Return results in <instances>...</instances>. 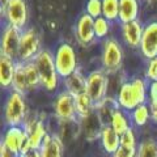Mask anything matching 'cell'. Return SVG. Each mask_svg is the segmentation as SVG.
Masks as SVG:
<instances>
[{
  "label": "cell",
  "instance_id": "ba28073f",
  "mask_svg": "<svg viewBox=\"0 0 157 157\" xmlns=\"http://www.w3.org/2000/svg\"><path fill=\"white\" fill-rule=\"evenodd\" d=\"M2 17L6 20V25H11L18 30H25L29 21L26 0H9Z\"/></svg>",
  "mask_w": 157,
  "mask_h": 157
},
{
  "label": "cell",
  "instance_id": "2e32d148",
  "mask_svg": "<svg viewBox=\"0 0 157 157\" xmlns=\"http://www.w3.org/2000/svg\"><path fill=\"white\" fill-rule=\"evenodd\" d=\"M144 25L139 20L127 24H121V36L123 42L131 48H139L143 36Z\"/></svg>",
  "mask_w": 157,
  "mask_h": 157
},
{
  "label": "cell",
  "instance_id": "5b68a950",
  "mask_svg": "<svg viewBox=\"0 0 157 157\" xmlns=\"http://www.w3.org/2000/svg\"><path fill=\"white\" fill-rule=\"evenodd\" d=\"M46 114L38 111H29L22 127L28 134V139L30 147L34 149H39L43 144L46 135L48 134L46 127Z\"/></svg>",
  "mask_w": 157,
  "mask_h": 157
},
{
  "label": "cell",
  "instance_id": "1f68e13d",
  "mask_svg": "<svg viewBox=\"0 0 157 157\" xmlns=\"http://www.w3.org/2000/svg\"><path fill=\"white\" fill-rule=\"evenodd\" d=\"M121 145L128 147V148H137L139 140H137L136 130L134 128V127H131V128L127 130L124 134L121 135Z\"/></svg>",
  "mask_w": 157,
  "mask_h": 157
},
{
  "label": "cell",
  "instance_id": "5bb4252c",
  "mask_svg": "<svg viewBox=\"0 0 157 157\" xmlns=\"http://www.w3.org/2000/svg\"><path fill=\"white\" fill-rule=\"evenodd\" d=\"M139 50L147 60L157 56V21H149L144 25Z\"/></svg>",
  "mask_w": 157,
  "mask_h": 157
},
{
  "label": "cell",
  "instance_id": "4dcf8cb0",
  "mask_svg": "<svg viewBox=\"0 0 157 157\" xmlns=\"http://www.w3.org/2000/svg\"><path fill=\"white\" fill-rule=\"evenodd\" d=\"M111 24L107 18L104 16L94 18V34L97 39H102L105 41L106 38H109V34L111 32Z\"/></svg>",
  "mask_w": 157,
  "mask_h": 157
},
{
  "label": "cell",
  "instance_id": "60d3db41",
  "mask_svg": "<svg viewBox=\"0 0 157 157\" xmlns=\"http://www.w3.org/2000/svg\"><path fill=\"white\" fill-rule=\"evenodd\" d=\"M18 157H22V156H18Z\"/></svg>",
  "mask_w": 157,
  "mask_h": 157
},
{
  "label": "cell",
  "instance_id": "4fadbf2b",
  "mask_svg": "<svg viewBox=\"0 0 157 157\" xmlns=\"http://www.w3.org/2000/svg\"><path fill=\"white\" fill-rule=\"evenodd\" d=\"M75 38L81 47H89L96 42L94 34V18L85 12L80 14L75 25Z\"/></svg>",
  "mask_w": 157,
  "mask_h": 157
},
{
  "label": "cell",
  "instance_id": "e0dca14e",
  "mask_svg": "<svg viewBox=\"0 0 157 157\" xmlns=\"http://www.w3.org/2000/svg\"><path fill=\"white\" fill-rule=\"evenodd\" d=\"M55 134L60 137L63 143H72L78 136L82 134L80 119H68V121H59L56 124Z\"/></svg>",
  "mask_w": 157,
  "mask_h": 157
},
{
  "label": "cell",
  "instance_id": "f35d334b",
  "mask_svg": "<svg viewBox=\"0 0 157 157\" xmlns=\"http://www.w3.org/2000/svg\"><path fill=\"white\" fill-rule=\"evenodd\" d=\"M147 3H148V6L153 9H157V0H145Z\"/></svg>",
  "mask_w": 157,
  "mask_h": 157
},
{
  "label": "cell",
  "instance_id": "8992f818",
  "mask_svg": "<svg viewBox=\"0 0 157 157\" xmlns=\"http://www.w3.org/2000/svg\"><path fill=\"white\" fill-rule=\"evenodd\" d=\"M54 59H55L56 71L62 80L78 70L76 51L68 42H63L56 47L55 52H54Z\"/></svg>",
  "mask_w": 157,
  "mask_h": 157
},
{
  "label": "cell",
  "instance_id": "e575fe53",
  "mask_svg": "<svg viewBox=\"0 0 157 157\" xmlns=\"http://www.w3.org/2000/svg\"><path fill=\"white\" fill-rule=\"evenodd\" d=\"M152 110H157V81H152L148 84V102Z\"/></svg>",
  "mask_w": 157,
  "mask_h": 157
},
{
  "label": "cell",
  "instance_id": "d590c367",
  "mask_svg": "<svg viewBox=\"0 0 157 157\" xmlns=\"http://www.w3.org/2000/svg\"><path fill=\"white\" fill-rule=\"evenodd\" d=\"M137 148H128V147L119 145V148L111 157H136Z\"/></svg>",
  "mask_w": 157,
  "mask_h": 157
},
{
  "label": "cell",
  "instance_id": "f546056e",
  "mask_svg": "<svg viewBox=\"0 0 157 157\" xmlns=\"http://www.w3.org/2000/svg\"><path fill=\"white\" fill-rule=\"evenodd\" d=\"M136 157H157V141L153 137H147L140 141Z\"/></svg>",
  "mask_w": 157,
  "mask_h": 157
},
{
  "label": "cell",
  "instance_id": "9a60e30c",
  "mask_svg": "<svg viewBox=\"0 0 157 157\" xmlns=\"http://www.w3.org/2000/svg\"><path fill=\"white\" fill-rule=\"evenodd\" d=\"M80 119V124H81V131L84 135L85 140L89 143H94V141L100 140L102 130H104V123L100 119V117L96 113V110L90 113L89 115H86L84 118H78Z\"/></svg>",
  "mask_w": 157,
  "mask_h": 157
},
{
  "label": "cell",
  "instance_id": "74e56055",
  "mask_svg": "<svg viewBox=\"0 0 157 157\" xmlns=\"http://www.w3.org/2000/svg\"><path fill=\"white\" fill-rule=\"evenodd\" d=\"M22 157H42V156H41V152H39V149L30 148L28 152H25V153L22 155Z\"/></svg>",
  "mask_w": 157,
  "mask_h": 157
},
{
  "label": "cell",
  "instance_id": "836d02e7",
  "mask_svg": "<svg viewBox=\"0 0 157 157\" xmlns=\"http://www.w3.org/2000/svg\"><path fill=\"white\" fill-rule=\"evenodd\" d=\"M145 78L149 82L157 81V56L147 60L145 67Z\"/></svg>",
  "mask_w": 157,
  "mask_h": 157
},
{
  "label": "cell",
  "instance_id": "30bf717a",
  "mask_svg": "<svg viewBox=\"0 0 157 157\" xmlns=\"http://www.w3.org/2000/svg\"><path fill=\"white\" fill-rule=\"evenodd\" d=\"M107 90H109V75L102 68L89 72V75L86 76L85 93L94 101V104H98L107 97Z\"/></svg>",
  "mask_w": 157,
  "mask_h": 157
},
{
  "label": "cell",
  "instance_id": "603a6c76",
  "mask_svg": "<svg viewBox=\"0 0 157 157\" xmlns=\"http://www.w3.org/2000/svg\"><path fill=\"white\" fill-rule=\"evenodd\" d=\"M101 147L107 155L113 156L121 145V135L111 126H105L100 137Z\"/></svg>",
  "mask_w": 157,
  "mask_h": 157
},
{
  "label": "cell",
  "instance_id": "7a4b0ae2",
  "mask_svg": "<svg viewBox=\"0 0 157 157\" xmlns=\"http://www.w3.org/2000/svg\"><path fill=\"white\" fill-rule=\"evenodd\" d=\"M34 66L37 67L39 78H41V88L47 92H55L60 85V76L56 71L54 54L50 50L42 48V51L34 58Z\"/></svg>",
  "mask_w": 157,
  "mask_h": 157
},
{
  "label": "cell",
  "instance_id": "3957f363",
  "mask_svg": "<svg viewBox=\"0 0 157 157\" xmlns=\"http://www.w3.org/2000/svg\"><path fill=\"white\" fill-rule=\"evenodd\" d=\"M29 114L25 96L11 90L4 101L3 118L7 126H22Z\"/></svg>",
  "mask_w": 157,
  "mask_h": 157
},
{
  "label": "cell",
  "instance_id": "d6a6232c",
  "mask_svg": "<svg viewBox=\"0 0 157 157\" xmlns=\"http://www.w3.org/2000/svg\"><path fill=\"white\" fill-rule=\"evenodd\" d=\"M85 13L93 18H98L102 16V0H86L85 3Z\"/></svg>",
  "mask_w": 157,
  "mask_h": 157
},
{
  "label": "cell",
  "instance_id": "83f0119b",
  "mask_svg": "<svg viewBox=\"0 0 157 157\" xmlns=\"http://www.w3.org/2000/svg\"><path fill=\"white\" fill-rule=\"evenodd\" d=\"M14 92H18L21 94L26 96L29 93L28 85H26V78H25V72H24V63L17 62L16 64V72H14L13 82H12V89Z\"/></svg>",
  "mask_w": 157,
  "mask_h": 157
},
{
  "label": "cell",
  "instance_id": "9c48e42d",
  "mask_svg": "<svg viewBox=\"0 0 157 157\" xmlns=\"http://www.w3.org/2000/svg\"><path fill=\"white\" fill-rule=\"evenodd\" d=\"M41 51L42 48H41L39 33L34 28H26L25 30H22L17 62H22V63L33 62L34 58Z\"/></svg>",
  "mask_w": 157,
  "mask_h": 157
},
{
  "label": "cell",
  "instance_id": "cb8c5ba5",
  "mask_svg": "<svg viewBox=\"0 0 157 157\" xmlns=\"http://www.w3.org/2000/svg\"><path fill=\"white\" fill-rule=\"evenodd\" d=\"M130 118L135 127H144L152 119V109L148 104H143L130 113Z\"/></svg>",
  "mask_w": 157,
  "mask_h": 157
},
{
  "label": "cell",
  "instance_id": "d4e9b609",
  "mask_svg": "<svg viewBox=\"0 0 157 157\" xmlns=\"http://www.w3.org/2000/svg\"><path fill=\"white\" fill-rule=\"evenodd\" d=\"M75 106L77 118H84L96 110V104L86 93H81L75 97Z\"/></svg>",
  "mask_w": 157,
  "mask_h": 157
},
{
  "label": "cell",
  "instance_id": "52a82bcc",
  "mask_svg": "<svg viewBox=\"0 0 157 157\" xmlns=\"http://www.w3.org/2000/svg\"><path fill=\"white\" fill-rule=\"evenodd\" d=\"M2 144L16 156H22L32 148L28 139V134L22 126H7L2 137Z\"/></svg>",
  "mask_w": 157,
  "mask_h": 157
},
{
  "label": "cell",
  "instance_id": "ffe728a7",
  "mask_svg": "<svg viewBox=\"0 0 157 157\" xmlns=\"http://www.w3.org/2000/svg\"><path fill=\"white\" fill-rule=\"evenodd\" d=\"M62 84L64 86V90L71 93L73 97H76L81 93L86 92V76L80 70H77L72 75L63 78Z\"/></svg>",
  "mask_w": 157,
  "mask_h": 157
},
{
  "label": "cell",
  "instance_id": "277c9868",
  "mask_svg": "<svg viewBox=\"0 0 157 157\" xmlns=\"http://www.w3.org/2000/svg\"><path fill=\"white\" fill-rule=\"evenodd\" d=\"M123 48H122L121 43L118 39L109 37L105 41H102L101 47V66L107 75L111 73H117L122 71V66H123Z\"/></svg>",
  "mask_w": 157,
  "mask_h": 157
},
{
  "label": "cell",
  "instance_id": "d6986e66",
  "mask_svg": "<svg viewBox=\"0 0 157 157\" xmlns=\"http://www.w3.org/2000/svg\"><path fill=\"white\" fill-rule=\"evenodd\" d=\"M16 64L17 60L6 55H0V85L3 89H12Z\"/></svg>",
  "mask_w": 157,
  "mask_h": 157
},
{
  "label": "cell",
  "instance_id": "484cf974",
  "mask_svg": "<svg viewBox=\"0 0 157 157\" xmlns=\"http://www.w3.org/2000/svg\"><path fill=\"white\" fill-rule=\"evenodd\" d=\"M110 126L119 135H122V134H124V132L128 130V128H131V127H132L131 118L127 115V111L122 110V109H118L114 113V115H113V119H111Z\"/></svg>",
  "mask_w": 157,
  "mask_h": 157
},
{
  "label": "cell",
  "instance_id": "8fae6325",
  "mask_svg": "<svg viewBox=\"0 0 157 157\" xmlns=\"http://www.w3.org/2000/svg\"><path fill=\"white\" fill-rule=\"evenodd\" d=\"M52 111L55 119L59 121H68L76 119V106H75V97L67 90H62L54 98L52 102Z\"/></svg>",
  "mask_w": 157,
  "mask_h": 157
},
{
  "label": "cell",
  "instance_id": "7402d4cb",
  "mask_svg": "<svg viewBox=\"0 0 157 157\" xmlns=\"http://www.w3.org/2000/svg\"><path fill=\"white\" fill-rule=\"evenodd\" d=\"M140 16V0H119V24L137 21Z\"/></svg>",
  "mask_w": 157,
  "mask_h": 157
},
{
  "label": "cell",
  "instance_id": "8d00e7d4",
  "mask_svg": "<svg viewBox=\"0 0 157 157\" xmlns=\"http://www.w3.org/2000/svg\"><path fill=\"white\" fill-rule=\"evenodd\" d=\"M0 157H18V156H16L12 151H9L6 145L0 143Z\"/></svg>",
  "mask_w": 157,
  "mask_h": 157
},
{
  "label": "cell",
  "instance_id": "6da1fadb",
  "mask_svg": "<svg viewBox=\"0 0 157 157\" xmlns=\"http://www.w3.org/2000/svg\"><path fill=\"white\" fill-rule=\"evenodd\" d=\"M117 101L122 110L131 113L137 106L148 102V82L147 78L135 77L126 80L117 92Z\"/></svg>",
  "mask_w": 157,
  "mask_h": 157
},
{
  "label": "cell",
  "instance_id": "44dd1931",
  "mask_svg": "<svg viewBox=\"0 0 157 157\" xmlns=\"http://www.w3.org/2000/svg\"><path fill=\"white\" fill-rule=\"evenodd\" d=\"M118 109H121V107L118 105L117 98L113 96H107L101 102L96 104V113L100 117V119L102 121L104 126H110L113 115H114V113Z\"/></svg>",
  "mask_w": 157,
  "mask_h": 157
},
{
  "label": "cell",
  "instance_id": "f1b7e54d",
  "mask_svg": "<svg viewBox=\"0 0 157 157\" xmlns=\"http://www.w3.org/2000/svg\"><path fill=\"white\" fill-rule=\"evenodd\" d=\"M102 16L110 22L119 21V0H102Z\"/></svg>",
  "mask_w": 157,
  "mask_h": 157
},
{
  "label": "cell",
  "instance_id": "ac0fdd59",
  "mask_svg": "<svg viewBox=\"0 0 157 157\" xmlns=\"http://www.w3.org/2000/svg\"><path fill=\"white\" fill-rule=\"evenodd\" d=\"M42 157H63L64 156V143L55 132H48L39 148Z\"/></svg>",
  "mask_w": 157,
  "mask_h": 157
},
{
  "label": "cell",
  "instance_id": "4316f807",
  "mask_svg": "<svg viewBox=\"0 0 157 157\" xmlns=\"http://www.w3.org/2000/svg\"><path fill=\"white\" fill-rule=\"evenodd\" d=\"M24 72H25L26 85H28L29 92H34L38 88H41V78H39L37 67L34 66L33 62L24 63Z\"/></svg>",
  "mask_w": 157,
  "mask_h": 157
},
{
  "label": "cell",
  "instance_id": "ab89813d",
  "mask_svg": "<svg viewBox=\"0 0 157 157\" xmlns=\"http://www.w3.org/2000/svg\"><path fill=\"white\" fill-rule=\"evenodd\" d=\"M152 121L157 124V110H152Z\"/></svg>",
  "mask_w": 157,
  "mask_h": 157
},
{
  "label": "cell",
  "instance_id": "7c38bea8",
  "mask_svg": "<svg viewBox=\"0 0 157 157\" xmlns=\"http://www.w3.org/2000/svg\"><path fill=\"white\" fill-rule=\"evenodd\" d=\"M21 34L22 30H18V29L11 25H4L2 38H0V52H2V55L17 60L20 43H21Z\"/></svg>",
  "mask_w": 157,
  "mask_h": 157
}]
</instances>
